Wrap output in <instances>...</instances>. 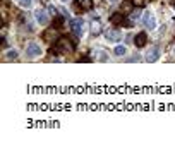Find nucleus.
<instances>
[{"mask_svg": "<svg viewBox=\"0 0 175 149\" xmlns=\"http://www.w3.org/2000/svg\"><path fill=\"white\" fill-rule=\"evenodd\" d=\"M94 59L96 60H107V53L103 52V50H96V53H94Z\"/></svg>", "mask_w": 175, "mask_h": 149, "instance_id": "16", "label": "nucleus"}, {"mask_svg": "<svg viewBox=\"0 0 175 149\" xmlns=\"http://www.w3.org/2000/svg\"><path fill=\"white\" fill-rule=\"evenodd\" d=\"M172 5H173V9H175V0H172Z\"/></svg>", "mask_w": 175, "mask_h": 149, "instance_id": "23", "label": "nucleus"}, {"mask_svg": "<svg viewBox=\"0 0 175 149\" xmlns=\"http://www.w3.org/2000/svg\"><path fill=\"white\" fill-rule=\"evenodd\" d=\"M125 23V19H124V12H114L110 16V24H115V26H122V24Z\"/></svg>", "mask_w": 175, "mask_h": 149, "instance_id": "8", "label": "nucleus"}, {"mask_svg": "<svg viewBox=\"0 0 175 149\" xmlns=\"http://www.w3.org/2000/svg\"><path fill=\"white\" fill-rule=\"evenodd\" d=\"M64 26V19H62L60 16H57V19H55V26L53 28H62Z\"/></svg>", "mask_w": 175, "mask_h": 149, "instance_id": "20", "label": "nucleus"}, {"mask_svg": "<svg viewBox=\"0 0 175 149\" xmlns=\"http://www.w3.org/2000/svg\"><path fill=\"white\" fill-rule=\"evenodd\" d=\"M141 9H137V10H134V12H130V21H139L141 19Z\"/></svg>", "mask_w": 175, "mask_h": 149, "instance_id": "17", "label": "nucleus"}, {"mask_svg": "<svg viewBox=\"0 0 175 149\" xmlns=\"http://www.w3.org/2000/svg\"><path fill=\"white\" fill-rule=\"evenodd\" d=\"M48 12L52 14L53 17H57V16H58V9H57L55 5H48Z\"/></svg>", "mask_w": 175, "mask_h": 149, "instance_id": "19", "label": "nucleus"}, {"mask_svg": "<svg viewBox=\"0 0 175 149\" xmlns=\"http://www.w3.org/2000/svg\"><path fill=\"white\" fill-rule=\"evenodd\" d=\"M105 38H107V41H112V43H117L122 39V34H120L119 31L115 29H108L107 33H105Z\"/></svg>", "mask_w": 175, "mask_h": 149, "instance_id": "7", "label": "nucleus"}, {"mask_svg": "<svg viewBox=\"0 0 175 149\" xmlns=\"http://www.w3.org/2000/svg\"><path fill=\"white\" fill-rule=\"evenodd\" d=\"M62 2H67V0H62Z\"/></svg>", "mask_w": 175, "mask_h": 149, "instance_id": "25", "label": "nucleus"}, {"mask_svg": "<svg viewBox=\"0 0 175 149\" xmlns=\"http://www.w3.org/2000/svg\"><path fill=\"white\" fill-rule=\"evenodd\" d=\"M134 3H136V5H139V7H143L144 3H146V0H132Z\"/></svg>", "mask_w": 175, "mask_h": 149, "instance_id": "22", "label": "nucleus"}, {"mask_svg": "<svg viewBox=\"0 0 175 149\" xmlns=\"http://www.w3.org/2000/svg\"><path fill=\"white\" fill-rule=\"evenodd\" d=\"M143 24L148 28V29H156V17H155V14L144 12V16H143Z\"/></svg>", "mask_w": 175, "mask_h": 149, "instance_id": "4", "label": "nucleus"}, {"mask_svg": "<svg viewBox=\"0 0 175 149\" xmlns=\"http://www.w3.org/2000/svg\"><path fill=\"white\" fill-rule=\"evenodd\" d=\"M100 33H101V24L96 21V23L91 24V34H93V36H98Z\"/></svg>", "mask_w": 175, "mask_h": 149, "instance_id": "12", "label": "nucleus"}, {"mask_svg": "<svg viewBox=\"0 0 175 149\" xmlns=\"http://www.w3.org/2000/svg\"><path fill=\"white\" fill-rule=\"evenodd\" d=\"M120 10H124V14H130V12L134 10V2H129V0L122 2V5H120Z\"/></svg>", "mask_w": 175, "mask_h": 149, "instance_id": "10", "label": "nucleus"}, {"mask_svg": "<svg viewBox=\"0 0 175 149\" xmlns=\"http://www.w3.org/2000/svg\"><path fill=\"white\" fill-rule=\"evenodd\" d=\"M81 3H82V7H84V10H93V7H94L93 0H81Z\"/></svg>", "mask_w": 175, "mask_h": 149, "instance_id": "15", "label": "nucleus"}, {"mask_svg": "<svg viewBox=\"0 0 175 149\" xmlns=\"http://www.w3.org/2000/svg\"><path fill=\"white\" fill-rule=\"evenodd\" d=\"M72 10H74L76 14H81L82 10H84V7H82L81 2H72Z\"/></svg>", "mask_w": 175, "mask_h": 149, "instance_id": "14", "label": "nucleus"}, {"mask_svg": "<svg viewBox=\"0 0 175 149\" xmlns=\"http://www.w3.org/2000/svg\"><path fill=\"white\" fill-rule=\"evenodd\" d=\"M17 2H19L21 5H23V7H31L33 0H17Z\"/></svg>", "mask_w": 175, "mask_h": 149, "instance_id": "21", "label": "nucleus"}, {"mask_svg": "<svg viewBox=\"0 0 175 149\" xmlns=\"http://www.w3.org/2000/svg\"><path fill=\"white\" fill-rule=\"evenodd\" d=\"M110 2H112V3H114V2H117V0H110Z\"/></svg>", "mask_w": 175, "mask_h": 149, "instance_id": "24", "label": "nucleus"}, {"mask_svg": "<svg viewBox=\"0 0 175 149\" xmlns=\"http://www.w3.org/2000/svg\"><path fill=\"white\" fill-rule=\"evenodd\" d=\"M26 55L29 57V59H36V57L41 55V46L38 45V43H28L26 46Z\"/></svg>", "mask_w": 175, "mask_h": 149, "instance_id": "2", "label": "nucleus"}, {"mask_svg": "<svg viewBox=\"0 0 175 149\" xmlns=\"http://www.w3.org/2000/svg\"><path fill=\"white\" fill-rule=\"evenodd\" d=\"M48 14L50 12H46V10H43V9L36 10V12H34V17H36V21H38V24H48V21H50Z\"/></svg>", "mask_w": 175, "mask_h": 149, "instance_id": "5", "label": "nucleus"}, {"mask_svg": "<svg viewBox=\"0 0 175 149\" xmlns=\"http://www.w3.org/2000/svg\"><path fill=\"white\" fill-rule=\"evenodd\" d=\"M146 43H148V34H146V33H137V34L134 36V45H136L137 48L146 46Z\"/></svg>", "mask_w": 175, "mask_h": 149, "instance_id": "6", "label": "nucleus"}, {"mask_svg": "<svg viewBox=\"0 0 175 149\" xmlns=\"http://www.w3.org/2000/svg\"><path fill=\"white\" fill-rule=\"evenodd\" d=\"M160 59V50L158 48H151L146 55V62H156Z\"/></svg>", "mask_w": 175, "mask_h": 149, "instance_id": "9", "label": "nucleus"}, {"mask_svg": "<svg viewBox=\"0 0 175 149\" xmlns=\"http://www.w3.org/2000/svg\"><path fill=\"white\" fill-rule=\"evenodd\" d=\"M114 53H115L117 57H124V55H125V53H127V48H125V46H124V45H119V46H115Z\"/></svg>", "mask_w": 175, "mask_h": 149, "instance_id": "13", "label": "nucleus"}, {"mask_svg": "<svg viewBox=\"0 0 175 149\" xmlns=\"http://www.w3.org/2000/svg\"><path fill=\"white\" fill-rule=\"evenodd\" d=\"M43 38L46 39V41H52V39L57 38V33H55V28H52V29H46L43 33Z\"/></svg>", "mask_w": 175, "mask_h": 149, "instance_id": "11", "label": "nucleus"}, {"mask_svg": "<svg viewBox=\"0 0 175 149\" xmlns=\"http://www.w3.org/2000/svg\"><path fill=\"white\" fill-rule=\"evenodd\" d=\"M55 48H57V52L71 53L72 50H74V45H72V43L69 41L67 38H58V39H57V43H55Z\"/></svg>", "mask_w": 175, "mask_h": 149, "instance_id": "1", "label": "nucleus"}, {"mask_svg": "<svg viewBox=\"0 0 175 149\" xmlns=\"http://www.w3.org/2000/svg\"><path fill=\"white\" fill-rule=\"evenodd\" d=\"M17 50H9V53H7V60H14V59H17Z\"/></svg>", "mask_w": 175, "mask_h": 149, "instance_id": "18", "label": "nucleus"}, {"mask_svg": "<svg viewBox=\"0 0 175 149\" xmlns=\"http://www.w3.org/2000/svg\"><path fill=\"white\" fill-rule=\"evenodd\" d=\"M69 26H71V29L76 36H81L82 31H84V23H82V19H72Z\"/></svg>", "mask_w": 175, "mask_h": 149, "instance_id": "3", "label": "nucleus"}]
</instances>
